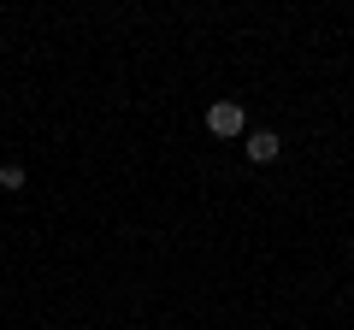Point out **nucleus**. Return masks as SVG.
<instances>
[{"instance_id": "f257e3e1", "label": "nucleus", "mask_w": 354, "mask_h": 330, "mask_svg": "<svg viewBox=\"0 0 354 330\" xmlns=\"http://www.w3.org/2000/svg\"><path fill=\"white\" fill-rule=\"evenodd\" d=\"M242 124H248V118H242L236 101H213L207 106V130H213V136H242Z\"/></svg>"}, {"instance_id": "f03ea898", "label": "nucleus", "mask_w": 354, "mask_h": 330, "mask_svg": "<svg viewBox=\"0 0 354 330\" xmlns=\"http://www.w3.org/2000/svg\"><path fill=\"white\" fill-rule=\"evenodd\" d=\"M278 153H283V142L272 136V130H254V136H248V159H254V165H272Z\"/></svg>"}, {"instance_id": "7ed1b4c3", "label": "nucleus", "mask_w": 354, "mask_h": 330, "mask_svg": "<svg viewBox=\"0 0 354 330\" xmlns=\"http://www.w3.org/2000/svg\"><path fill=\"white\" fill-rule=\"evenodd\" d=\"M24 183H30L24 165H0V189H24Z\"/></svg>"}]
</instances>
